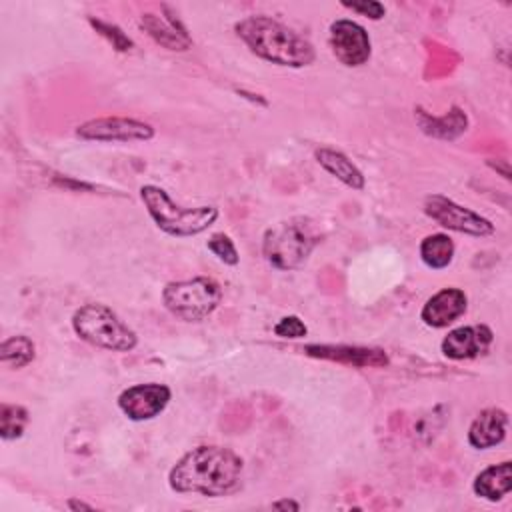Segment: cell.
<instances>
[{
  "mask_svg": "<svg viewBox=\"0 0 512 512\" xmlns=\"http://www.w3.org/2000/svg\"><path fill=\"white\" fill-rule=\"evenodd\" d=\"M244 460L230 448L196 446L168 472V486L178 494L226 496L242 482Z\"/></svg>",
  "mask_w": 512,
  "mask_h": 512,
  "instance_id": "6da1fadb",
  "label": "cell"
},
{
  "mask_svg": "<svg viewBox=\"0 0 512 512\" xmlns=\"http://www.w3.org/2000/svg\"><path fill=\"white\" fill-rule=\"evenodd\" d=\"M238 38L262 60L278 66L302 68L314 62V46L270 16H248L234 26Z\"/></svg>",
  "mask_w": 512,
  "mask_h": 512,
  "instance_id": "7a4b0ae2",
  "label": "cell"
},
{
  "mask_svg": "<svg viewBox=\"0 0 512 512\" xmlns=\"http://www.w3.org/2000/svg\"><path fill=\"white\" fill-rule=\"evenodd\" d=\"M140 198L154 220V224L176 238H188L196 236L204 230H208L220 216L218 208L212 204L186 208L176 204L168 192L156 184H144L140 188Z\"/></svg>",
  "mask_w": 512,
  "mask_h": 512,
  "instance_id": "3957f363",
  "label": "cell"
},
{
  "mask_svg": "<svg viewBox=\"0 0 512 512\" xmlns=\"http://www.w3.org/2000/svg\"><path fill=\"white\" fill-rule=\"evenodd\" d=\"M76 336L96 348L130 352L138 344L136 332L106 304L90 302L80 306L72 316Z\"/></svg>",
  "mask_w": 512,
  "mask_h": 512,
  "instance_id": "277c9868",
  "label": "cell"
},
{
  "mask_svg": "<svg viewBox=\"0 0 512 512\" xmlns=\"http://www.w3.org/2000/svg\"><path fill=\"white\" fill-rule=\"evenodd\" d=\"M318 242V234L310 224L304 220H288L264 232L262 254L276 270H298Z\"/></svg>",
  "mask_w": 512,
  "mask_h": 512,
  "instance_id": "5b68a950",
  "label": "cell"
},
{
  "mask_svg": "<svg viewBox=\"0 0 512 512\" xmlns=\"http://www.w3.org/2000/svg\"><path fill=\"white\" fill-rule=\"evenodd\" d=\"M220 300L222 288L208 276L168 282L162 290L166 310L186 322H200L208 318L220 306Z\"/></svg>",
  "mask_w": 512,
  "mask_h": 512,
  "instance_id": "8992f818",
  "label": "cell"
},
{
  "mask_svg": "<svg viewBox=\"0 0 512 512\" xmlns=\"http://www.w3.org/2000/svg\"><path fill=\"white\" fill-rule=\"evenodd\" d=\"M424 212L428 218H432L436 224H440L446 230L484 238L494 234V224L480 216L478 212L460 206L458 202L442 196V194H430L424 198Z\"/></svg>",
  "mask_w": 512,
  "mask_h": 512,
  "instance_id": "52a82bcc",
  "label": "cell"
},
{
  "mask_svg": "<svg viewBox=\"0 0 512 512\" xmlns=\"http://www.w3.org/2000/svg\"><path fill=\"white\" fill-rule=\"evenodd\" d=\"M154 126L126 116L92 118L76 126V136L96 142H146L154 138Z\"/></svg>",
  "mask_w": 512,
  "mask_h": 512,
  "instance_id": "ba28073f",
  "label": "cell"
},
{
  "mask_svg": "<svg viewBox=\"0 0 512 512\" xmlns=\"http://www.w3.org/2000/svg\"><path fill=\"white\" fill-rule=\"evenodd\" d=\"M172 398V390L160 382H144L128 386L118 396V408L134 422L160 416Z\"/></svg>",
  "mask_w": 512,
  "mask_h": 512,
  "instance_id": "9c48e42d",
  "label": "cell"
},
{
  "mask_svg": "<svg viewBox=\"0 0 512 512\" xmlns=\"http://www.w3.org/2000/svg\"><path fill=\"white\" fill-rule=\"evenodd\" d=\"M330 46L334 56L350 68L366 64L372 54L366 28L348 18H340L330 24Z\"/></svg>",
  "mask_w": 512,
  "mask_h": 512,
  "instance_id": "30bf717a",
  "label": "cell"
},
{
  "mask_svg": "<svg viewBox=\"0 0 512 512\" xmlns=\"http://www.w3.org/2000/svg\"><path fill=\"white\" fill-rule=\"evenodd\" d=\"M492 340L494 334L486 324L458 326L444 336L440 350L450 360H472L484 354L490 348Z\"/></svg>",
  "mask_w": 512,
  "mask_h": 512,
  "instance_id": "8fae6325",
  "label": "cell"
},
{
  "mask_svg": "<svg viewBox=\"0 0 512 512\" xmlns=\"http://www.w3.org/2000/svg\"><path fill=\"white\" fill-rule=\"evenodd\" d=\"M304 352L312 358L334 360L356 368H384L390 364V358L380 348L366 346H348V344H308Z\"/></svg>",
  "mask_w": 512,
  "mask_h": 512,
  "instance_id": "7c38bea8",
  "label": "cell"
},
{
  "mask_svg": "<svg viewBox=\"0 0 512 512\" xmlns=\"http://www.w3.org/2000/svg\"><path fill=\"white\" fill-rule=\"evenodd\" d=\"M466 306L468 298L464 290L452 286L442 288L424 302L420 318L430 328H446L466 312Z\"/></svg>",
  "mask_w": 512,
  "mask_h": 512,
  "instance_id": "4fadbf2b",
  "label": "cell"
},
{
  "mask_svg": "<svg viewBox=\"0 0 512 512\" xmlns=\"http://www.w3.org/2000/svg\"><path fill=\"white\" fill-rule=\"evenodd\" d=\"M508 432V414L502 408H484L468 428V444L476 450L498 446Z\"/></svg>",
  "mask_w": 512,
  "mask_h": 512,
  "instance_id": "5bb4252c",
  "label": "cell"
},
{
  "mask_svg": "<svg viewBox=\"0 0 512 512\" xmlns=\"http://www.w3.org/2000/svg\"><path fill=\"white\" fill-rule=\"evenodd\" d=\"M140 24L160 46H164L168 50L184 52L192 46V38L188 36L186 28L172 14L156 16V14L148 12V14H142Z\"/></svg>",
  "mask_w": 512,
  "mask_h": 512,
  "instance_id": "9a60e30c",
  "label": "cell"
},
{
  "mask_svg": "<svg viewBox=\"0 0 512 512\" xmlns=\"http://www.w3.org/2000/svg\"><path fill=\"white\" fill-rule=\"evenodd\" d=\"M472 490L478 498L488 502L502 500L512 490V462L504 460L478 472L472 482Z\"/></svg>",
  "mask_w": 512,
  "mask_h": 512,
  "instance_id": "2e32d148",
  "label": "cell"
},
{
  "mask_svg": "<svg viewBox=\"0 0 512 512\" xmlns=\"http://www.w3.org/2000/svg\"><path fill=\"white\" fill-rule=\"evenodd\" d=\"M318 164L332 174L334 178H338L342 184H346L352 190H362L366 186V178L362 174V170L340 150L322 146L314 152Z\"/></svg>",
  "mask_w": 512,
  "mask_h": 512,
  "instance_id": "e0dca14e",
  "label": "cell"
},
{
  "mask_svg": "<svg viewBox=\"0 0 512 512\" xmlns=\"http://www.w3.org/2000/svg\"><path fill=\"white\" fill-rule=\"evenodd\" d=\"M418 124L420 128L428 134V136H434V138H444V140H454L456 136H460L466 126H468V118L466 114L460 110V108H452L448 114H444L442 118H436V116H430L426 114L424 110L418 108Z\"/></svg>",
  "mask_w": 512,
  "mask_h": 512,
  "instance_id": "ac0fdd59",
  "label": "cell"
},
{
  "mask_svg": "<svg viewBox=\"0 0 512 512\" xmlns=\"http://www.w3.org/2000/svg\"><path fill=\"white\" fill-rule=\"evenodd\" d=\"M420 258L432 270H442V268L450 266V262L454 258L452 238L448 234H442V232L426 236L420 242Z\"/></svg>",
  "mask_w": 512,
  "mask_h": 512,
  "instance_id": "d6986e66",
  "label": "cell"
},
{
  "mask_svg": "<svg viewBox=\"0 0 512 512\" xmlns=\"http://www.w3.org/2000/svg\"><path fill=\"white\" fill-rule=\"evenodd\" d=\"M36 356V346L34 342L24 336V334H18V336H10L2 342L0 346V360L4 366L8 368H24L26 364H30Z\"/></svg>",
  "mask_w": 512,
  "mask_h": 512,
  "instance_id": "ffe728a7",
  "label": "cell"
},
{
  "mask_svg": "<svg viewBox=\"0 0 512 512\" xmlns=\"http://www.w3.org/2000/svg\"><path fill=\"white\" fill-rule=\"evenodd\" d=\"M28 424V410L20 404L0 406V436L2 440H16L24 434Z\"/></svg>",
  "mask_w": 512,
  "mask_h": 512,
  "instance_id": "44dd1931",
  "label": "cell"
},
{
  "mask_svg": "<svg viewBox=\"0 0 512 512\" xmlns=\"http://www.w3.org/2000/svg\"><path fill=\"white\" fill-rule=\"evenodd\" d=\"M206 246H208V250H210L220 262H224V264H228V266H236L238 260H240L238 250H236L232 238H230L228 234H224V232L212 234V236L208 238Z\"/></svg>",
  "mask_w": 512,
  "mask_h": 512,
  "instance_id": "7402d4cb",
  "label": "cell"
},
{
  "mask_svg": "<svg viewBox=\"0 0 512 512\" xmlns=\"http://www.w3.org/2000/svg\"><path fill=\"white\" fill-rule=\"evenodd\" d=\"M90 24L96 28L98 34H102L118 52H128L134 44L132 40L114 24H108V22H102V20H96V18H90Z\"/></svg>",
  "mask_w": 512,
  "mask_h": 512,
  "instance_id": "603a6c76",
  "label": "cell"
},
{
  "mask_svg": "<svg viewBox=\"0 0 512 512\" xmlns=\"http://www.w3.org/2000/svg\"><path fill=\"white\" fill-rule=\"evenodd\" d=\"M274 334L288 340H298L308 334L306 324L298 316H284L274 324Z\"/></svg>",
  "mask_w": 512,
  "mask_h": 512,
  "instance_id": "cb8c5ba5",
  "label": "cell"
},
{
  "mask_svg": "<svg viewBox=\"0 0 512 512\" xmlns=\"http://www.w3.org/2000/svg\"><path fill=\"white\" fill-rule=\"evenodd\" d=\"M344 8H350L352 12H358L370 20H380L384 18L386 10L380 2H374V0H364V2H342Z\"/></svg>",
  "mask_w": 512,
  "mask_h": 512,
  "instance_id": "d4e9b609",
  "label": "cell"
},
{
  "mask_svg": "<svg viewBox=\"0 0 512 512\" xmlns=\"http://www.w3.org/2000/svg\"><path fill=\"white\" fill-rule=\"evenodd\" d=\"M272 508L274 510H300V504L298 502H294V500H288V498H284V500H276V502H272Z\"/></svg>",
  "mask_w": 512,
  "mask_h": 512,
  "instance_id": "484cf974",
  "label": "cell"
},
{
  "mask_svg": "<svg viewBox=\"0 0 512 512\" xmlns=\"http://www.w3.org/2000/svg\"><path fill=\"white\" fill-rule=\"evenodd\" d=\"M66 506H68L70 510H94V506H92V504L80 502V500H76V498H70V500L66 502Z\"/></svg>",
  "mask_w": 512,
  "mask_h": 512,
  "instance_id": "4316f807",
  "label": "cell"
}]
</instances>
